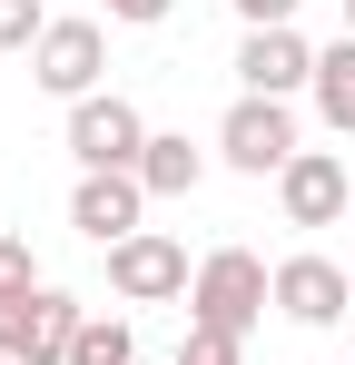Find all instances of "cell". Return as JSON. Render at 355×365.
Listing matches in <instances>:
<instances>
[{
    "label": "cell",
    "mask_w": 355,
    "mask_h": 365,
    "mask_svg": "<svg viewBox=\"0 0 355 365\" xmlns=\"http://www.w3.org/2000/svg\"><path fill=\"white\" fill-rule=\"evenodd\" d=\"M267 306H277V267H267L257 247H207V257H197L187 326H227V336H247Z\"/></svg>",
    "instance_id": "cell-1"
},
{
    "label": "cell",
    "mask_w": 355,
    "mask_h": 365,
    "mask_svg": "<svg viewBox=\"0 0 355 365\" xmlns=\"http://www.w3.org/2000/svg\"><path fill=\"white\" fill-rule=\"evenodd\" d=\"M79 326H89V306L69 297V287H20V297H0V356L10 365H69L79 346Z\"/></svg>",
    "instance_id": "cell-2"
},
{
    "label": "cell",
    "mask_w": 355,
    "mask_h": 365,
    "mask_svg": "<svg viewBox=\"0 0 355 365\" xmlns=\"http://www.w3.org/2000/svg\"><path fill=\"white\" fill-rule=\"evenodd\" d=\"M217 158H227L237 178H287V158H296V109L237 89V109L217 119Z\"/></svg>",
    "instance_id": "cell-3"
},
{
    "label": "cell",
    "mask_w": 355,
    "mask_h": 365,
    "mask_svg": "<svg viewBox=\"0 0 355 365\" xmlns=\"http://www.w3.org/2000/svg\"><path fill=\"white\" fill-rule=\"evenodd\" d=\"M109 287H118V306H168L197 287V267H187V247L168 227H138V237L109 247Z\"/></svg>",
    "instance_id": "cell-4"
},
{
    "label": "cell",
    "mask_w": 355,
    "mask_h": 365,
    "mask_svg": "<svg viewBox=\"0 0 355 365\" xmlns=\"http://www.w3.org/2000/svg\"><path fill=\"white\" fill-rule=\"evenodd\" d=\"M99 69H109V30L99 20H50L40 30V50H30V79L50 89V99H99Z\"/></svg>",
    "instance_id": "cell-5"
},
{
    "label": "cell",
    "mask_w": 355,
    "mask_h": 365,
    "mask_svg": "<svg viewBox=\"0 0 355 365\" xmlns=\"http://www.w3.org/2000/svg\"><path fill=\"white\" fill-rule=\"evenodd\" d=\"M138 148H148L138 99L99 89V99H79V109H69V158H79V178H89V168H138Z\"/></svg>",
    "instance_id": "cell-6"
},
{
    "label": "cell",
    "mask_w": 355,
    "mask_h": 365,
    "mask_svg": "<svg viewBox=\"0 0 355 365\" xmlns=\"http://www.w3.org/2000/svg\"><path fill=\"white\" fill-rule=\"evenodd\" d=\"M138 217H148V187H138V168H89V178L69 187V227L109 257L118 237H138Z\"/></svg>",
    "instance_id": "cell-7"
},
{
    "label": "cell",
    "mask_w": 355,
    "mask_h": 365,
    "mask_svg": "<svg viewBox=\"0 0 355 365\" xmlns=\"http://www.w3.org/2000/svg\"><path fill=\"white\" fill-rule=\"evenodd\" d=\"M277 207H287V227H336V217L355 207L346 158H336V148H296L287 178H277Z\"/></svg>",
    "instance_id": "cell-8"
},
{
    "label": "cell",
    "mask_w": 355,
    "mask_h": 365,
    "mask_svg": "<svg viewBox=\"0 0 355 365\" xmlns=\"http://www.w3.org/2000/svg\"><path fill=\"white\" fill-rule=\"evenodd\" d=\"M277 316H296V326H346V316H355L346 267H336V257H316V247L277 257Z\"/></svg>",
    "instance_id": "cell-9"
},
{
    "label": "cell",
    "mask_w": 355,
    "mask_h": 365,
    "mask_svg": "<svg viewBox=\"0 0 355 365\" xmlns=\"http://www.w3.org/2000/svg\"><path fill=\"white\" fill-rule=\"evenodd\" d=\"M237 89L247 99H296V89H316V50L296 30H247L237 40Z\"/></svg>",
    "instance_id": "cell-10"
},
{
    "label": "cell",
    "mask_w": 355,
    "mask_h": 365,
    "mask_svg": "<svg viewBox=\"0 0 355 365\" xmlns=\"http://www.w3.org/2000/svg\"><path fill=\"white\" fill-rule=\"evenodd\" d=\"M197 178H207V148H187L178 128H148V148H138V187H148V197H187Z\"/></svg>",
    "instance_id": "cell-11"
},
{
    "label": "cell",
    "mask_w": 355,
    "mask_h": 365,
    "mask_svg": "<svg viewBox=\"0 0 355 365\" xmlns=\"http://www.w3.org/2000/svg\"><path fill=\"white\" fill-rule=\"evenodd\" d=\"M306 99H316V119L336 128V138H355V40H326L316 50V89Z\"/></svg>",
    "instance_id": "cell-12"
},
{
    "label": "cell",
    "mask_w": 355,
    "mask_h": 365,
    "mask_svg": "<svg viewBox=\"0 0 355 365\" xmlns=\"http://www.w3.org/2000/svg\"><path fill=\"white\" fill-rule=\"evenodd\" d=\"M69 365H138L128 316H89V326H79V346H69Z\"/></svg>",
    "instance_id": "cell-13"
},
{
    "label": "cell",
    "mask_w": 355,
    "mask_h": 365,
    "mask_svg": "<svg viewBox=\"0 0 355 365\" xmlns=\"http://www.w3.org/2000/svg\"><path fill=\"white\" fill-rule=\"evenodd\" d=\"M168 365H247V336H227V326H187Z\"/></svg>",
    "instance_id": "cell-14"
},
{
    "label": "cell",
    "mask_w": 355,
    "mask_h": 365,
    "mask_svg": "<svg viewBox=\"0 0 355 365\" xmlns=\"http://www.w3.org/2000/svg\"><path fill=\"white\" fill-rule=\"evenodd\" d=\"M40 30H50L40 0H0V50H40Z\"/></svg>",
    "instance_id": "cell-15"
},
{
    "label": "cell",
    "mask_w": 355,
    "mask_h": 365,
    "mask_svg": "<svg viewBox=\"0 0 355 365\" xmlns=\"http://www.w3.org/2000/svg\"><path fill=\"white\" fill-rule=\"evenodd\" d=\"M20 287H40V257H30V237L0 227V297H20Z\"/></svg>",
    "instance_id": "cell-16"
},
{
    "label": "cell",
    "mask_w": 355,
    "mask_h": 365,
    "mask_svg": "<svg viewBox=\"0 0 355 365\" xmlns=\"http://www.w3.org/2000/svg\"><path fill=\"white\" fill-rule=\"evenodd\" d=\"M247 30H296V0H237Z\"/></svg>",
    "instance_id": "cell-17"
},
{
    "label": "cell",
    "mask_w": 355,
    "mask_h": 365,
    "mask_svg": "<svg viewBox=\"0 0 355 365\" xmlns=\"http://www.w3.org/2000/svg\"><path fill=\"white\" fill-rule=\"evenodd\" d=\"M178 0H109V20H128V30H158Z\"/></svg>",
    "instance_id": "cell-18"
},
{
    "label": "cell",
    "mask_w": 355,
    "mask_h": 365,
    "mask_svg": "<svg viewBox=\"0 0 355 365\" xmlns=\"http://www.w3.org/2000/svg\"><path fill=\"white\" fill-rule=\"evenodd\" d=\"M346 40H355V0H346Z\"/></svg>",
    "instance_id": "cell-19"
},
{
    "label": "cell",
    "mask_w": 355,
    "mask_h": 365,
    "mask_svg": "<svg viewBox=\"0 0 355 365\" xmlns=\"http://www.w3.org/2000/svg\"><path fill=\"white\" fill-rule=\"evenodd\" d=\"M346 297H355V267H346Z\"/></svg>",
    "instance_id": "cell-20"
},
{
    "label": "cell",
    "mask_w": 355,
    "mask_h": 365,
    "mask_svg": "<svg viewBox=\"0 0 355 365\" xmlns=\"http://www.w3.org/2000/svg\"><path fill=\"white\" fill-rule=\"evenodd\" d=\"M138 365H148V356H138Z\"/></svg>",
    "instance_id": "cell-21"
},
{
    "label": "cell",
    "mask_w": 355,
    "mask_h": 365,
    "mask_svg": "<svg viewBox=\"0 0 355 365\" xmlns=\"http://www.w3.org/2000/svg\"><path fill=\"white\" fill-rule=\"evenodd\" d=\"M0 365H10V356H0Z\"/></svg>",
    "instance_id": "cell-22"
}]
</instances>
